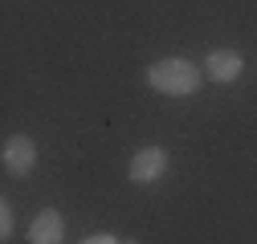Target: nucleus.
I'll return each instance as SVG.
<instances>
[{
  "label": "nucleus",
  "instance_id": "0eeeda50",
  "mask_svg": "<svg viewBox=\"0 0 257 244\" xmlns=\"http://www.w3.org/2000/svg\"><path fill=\"white\" fill-rule=\"evenodd\" d=\"M82 244H118V240H114V236H106V232H102V236H90V240H82Z\"/></svg>",
  "mask_w": 257,
  "mask_h": 244
},
{
  "label": "nucleus",
  "instance_id": "20e7f679",
  "mask_svg": "<svg viewBox=\"0 0 257 244\" xmlns=\"http://www.w3.org/2000/svg\"><path fill=\"white\" fill-rule=\"evenodd\" d=\"M61 236H66V224H61V216L53 208H45L41 216L29 224V244H61Z\"/></svg>",
  "mask_w": 257,
  "mask_h": 244
},
{
  "label": "nucleus",
  "instance_id": "f03ea898",
  "mask_svg": "<svg viewBox=\"0 0 257 244\" xmlns=\"http://www.w3.org/2000/svg\"><path fill=\"white\" fill-rule=\"evenodd\" d=\"M33 163H37V146H33V138L13 134V138L5 142V167H9L13 175H25V171H33Z\"/></svg>",
  "mask_w": 257,
  "mask_h": 244
},
{
  "label": "nucleus",
  "instance_id": "39448f33",
  "mask_svg": "<svg viewBox=\"0 0 257 244\" xmlns=\"http://www.w3.org/2000/svg\"><path fill=\"white\" fill-rule=\"evenodd\" d=\"M241 70H245V61H241V53H233V49H216V53L208 57V78H212V82H237Z\"/></svg>",
  "mask_w": 257,
  "mask_h": 244
},
{
  "label": "nucleus",
  "instance_id": "6e6552de",
  "mask_svg": "<svg viewBox=\"0 0 257 244\" xmlns=\"http://www.w3.org/2000/svg\"><path fill=\"white\" fill-rule=\"evenodd\" d=\"M131 244H135V240H131Z\"/></svg>",
  "mask_w": 257,
  "mask_h": 244
},
{
  "label": "nucleus",
  "instance_id": "423d86ee",
  "mask_svg": "<svg viewBox=\"0 0 257 244\" xmlns=\"http://www.w3.org/2000/svg\"><path fill=\"white\" fill-rule=\"evenodd\" d=\"M0 236H5V240L13 236V208L9 204H0Z\"/></svg>",
  "mask_w": 257,
  "mask_h": 244
},
{
  "label": "nucleus",
  "instance_id": "7ed1b4c3",
  "mask_svg": "<svg viewBox=\"0 0 257 244\" xmlns=\"http://www.w3.org/2000/svg\"><path fill=\"white\" fill-rule=\"evenodd\" d=\"M164 167H168V155L159 146H143L139 155L131 159V179L135 183H155L159 175H164Z\"/></svg>",
  "mask_w": 257,
  "mask_h": 244
},
{
  "label": "nucleus",
  "instance_id": "f257e3e1",
  "mask_svg": "<svg viewBox=\"0 0 257 244\" xmlns=\"http://www.w3.org/2000/svg\"><path fill=\"white\" fill-rule=\"evenodd\" d=\"M147 82L159 90V94L184 98V94H196V86H200V70H196V66H188V61H180V57H168V61H159V66L147 70Z\"/></svg>",
  "mask_w": 257,
  "mask_h": 244
}]
</instances>
